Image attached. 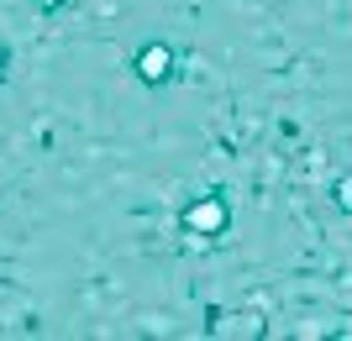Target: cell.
<instances>
[{"mask_svg":"<svg viewBox=\"0 0 352 341\" xmlns=\"http://www.w3.org/2000/svg\"><path fill=\"white\" fill-rule=\"evenodd\" d=\"M337 205L352 210V178H342V184H337Z\"/></svg>","mask_w":352,"mask_h":341,"instance_id":"obj_3","label":"cell"},{"mask_svg":"<svg viewBox=\"0 0 352 341\" xmlns=\"http://www.w3.org/2000/svg\"><path fill=\"white\" fill-rule=\"evenodd\" d=\"M190 221H195V226H221V205H200Z\"/></svg>","mask_w":352,"mask_h":341,"instance_id":"obj_2","label":"cell"},{"mask_svg":"<svg viewBox=\"0 0 352 341\" xmlns=\"http://www.w3.org/2000/svg\"><path fill=\"white\" fill-rule=\"evenodd\" d=\"M137 74L158 84V79L168 74V47H142V53H137Z\"/></svg>","mask_w":352,"mask_h":341,"instance_id":"obj_1","label":"cell"},{"mask_svg":"<svg viewBox=\"0 0 352 341\" xmlns=\"http://www.w3.org/2000/svg\"><path fill=\"white\" fill-rule=\"evenodd\" d=\"M43 5H58V0H43Z\"/></svg>","mask_w":352,"mask_h":341,"instance_id":"obj_4","label":"cell"}]
</instances>
